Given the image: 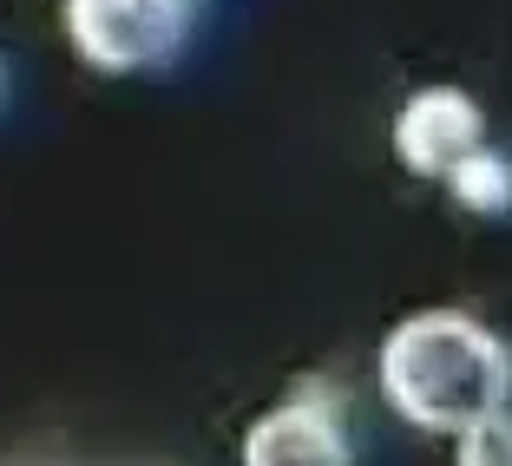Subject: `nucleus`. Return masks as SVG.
Segmentation results:
<instances>
[{
  "instance_id": "1",
  "label": "nucleus",
  "mask_w": 512,
  "mask_h": 466,
  "mask_svg": "<svg viewBox=\"0 0 512 466\" xmlns=\"http://www.w3.org/2000/svg\"><path fill=\"white\" fill-rule=\"evenodd\" d=\"M381 394L407 427L473 434L480 421L506 414L512 355L460 309H421L381 342Z\"/></svg>"
},
{
  "instance_id": "2",
  "label": "nucleus",
  "mask_w": 512,
  "mask_h": 466,
  "mask_svg": "<svg viewBox=\"0 0 512 466\" xmlns=\"http://www.w3.org/2000/svg\"><path fill=\"white\" fill-rule=\"evenodd\" d=\"M66 40L99 73H151L184 46V0H66Z\"/></svg>"
},
{
  "instance_id": "3",
  "label": "nucleus",
  "mask_w": 512,
  "mask_h": 466,
  "mask_svg": "<svg viewBox=\"0 0 512 466\" xmlns=\"http://www.w3.org/2000/svg\"><path fill=\"white\" fill-rule=\"evenodd\" d=\"M243 466H355L348 421L329 388H302L256 414L243 434Z\"/></svg>"
},
{
  "instance_id": "4",
  "label": "nucleus",
  "mask_w": 512,
  "mask_h": 466,
  "mask_svg": "<svg viewBox=\"0 0 512 466\" xmlns=\"http://www.w3.org/2000/svg\"><path fill=\"white\" fill-rule=\"evenodd\" d=\"M473 151H486V119L460 86H427L394 112V158L421 178H453Z\"/></svg>"
},
{
  "instance_id": "5",
  "label": "nucleus",
  "mask_w": 512,
  "mask_h": 466,
  "mask_svg": "<svg viewBox=\"0 0 512 466\" xmlns=\"http://www.w3.org/2000/svg\"><path fill=\"white\" fill-rule=\"evenodd\" d=\"M447 191H453V204H460V211L499 217V211H512V165L499 158V151H473L467 165L447 178Z\"/></svg>"
},
{
  "instance_id": "6",
  "label": "nucleus",
  "mask_w": 512,
  "mask_h": 466,
  "mask_svg": "<svg viewBox=\"0 0 512 466\" xmlns=\"http://www.w3.org/2000/svg\"><path fill=\"white\" fill-rule=\"evenodd\" d=\"M460 466H512V414H493L460 434Z\"/></svg>"
},
{
  "instance_id": "7",
  "label": "nucleus",
  "mask_w": 512,
  "mask_h": 466,
  "mask_svg": "<svg viewBox=\"0 0 512 466\" xmlns=\"http://www.w3.org/2000/svg\"><path fill=\"white\" fill-rule=\"evenodd\" d=\"M184 7H204V0H184Z\"/></svg>"
}]
</instances>
